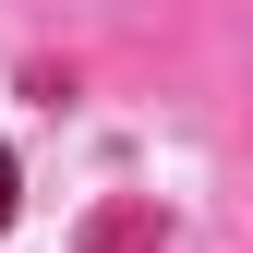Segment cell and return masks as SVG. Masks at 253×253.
Listing matches in <instances>:
<instances>
[{
    "mask_svg": "<svg viewBox=\"0 0 253 253\" xmlns=\"http://www.w3.org/2000/svg\"><path fill=\"white\" fill-rule=\"evenodd\" d=\"M0 229H12V157H0Z\"/></svg>",
    "mask_w": 253,
    "mask_h": 253,
    "instance_id": "cell-1",
    "label": "cell"
}]
</instances>
